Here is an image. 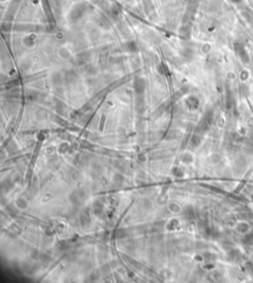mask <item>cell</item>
<instances>
[{"label":"cell","mask_w":253,"mask_h":283,"mask_svg":"<svg viewBox=\"0 0 253 283\" xmlns=\"http://www.w3.org/2000/svg\"><path fill=\"white\" fill-rule=\"evenodd\" d=\"M85 197H86L85 192L82 189H79L77 191H74V192L71 193L69 198H70V201L72 202L74 205L78 206L81 204L82 201L85 199Z\"/></svg>","instance_id":"1"},{"label":"cell","mask_w":253,"mask_h":283,"mask_svg":"<svg viewBox=\"0 0 253 283\" xmlns=\"http://www.w3.org/2000/svg\"><path fill=\"white\" fill-rule=\"evenodd\" d=\"M79 221H80V224H81L84 228H85V227H88V226L91 224V218H90V215L87 210H84V211L80 214V216H79Z\"/></svg>","instance_id":"2"},{"label":"cell","mask_w":253,"mask_h":283,"mask_svg":"<svg viewBox=\"0 0 253 283\" xmlns=\"http://www.w3.org/2000/svg\"><path fill=\"white\" fill-rule=\"evenodd\" d=\"M94 207V214L96 216H100L103 212V208H104V205L101 201H95L93 204Z\"/></svg>","instance_id":"3"},{"label":"cell","mask_w":253,"mask_h":283,"mask_svg":"<svg viewBox=\"0 0 253 283\" xmlns=\"http://www.w3.org/2000/svg\"><path fill=\"white\" fill-rule=\"evenodd\" d=\"M144 81L143 79H138L135 82V90L136 93H143V91L144 90Z\"/></svg>","instance_id":"4"},{"label":"cell","mask_w":253,"mask_h":283,"mask_svg":"<svg viewBox=\"0 0 253 283\" xmlns=\"http://www.w3.org/2000/svg\"><path fill=\"white\" fill-rule=\"evenodd\" d=\"M128 231L126 229H119L117 232H116V237L119 239V240H123V239H126L128 237Z\"/></svg>","instance_id":"5"},{"label":"cell","mask_w":253,"mask_h":283,"mask_svg":"<svg viewBox=\"0 0 253 283\" xmlns=\"http://www.w3.org/2000/svg\"><path fill=\"white\" fill-rule=\"evenodd\" d=\"M16 206L20 209H25V208H27L28 203L24 198H18L16 200Z\"/></svg>","instance_id":"6"},{"label":"cell","mask_w":253,"mask_h":283,"mask_svg":"<svg viewBox=\"0 0 253 283\" xmlns=\"http://www.w3.org/2000/svg\"><path fill=\"white\" fill-rule=\"evenodd\" d=\"M184 214H185V217L190 218V219L194 218V215H195V213H194V209H193L192 207H187V208H185V210H184Z\"/></svg>","instance_id":"7"},{"label":"cell","mask_w":253,"mask_h":283,"mask_svg":"<svg viewBox=\"0 0 253 283\" xmlns=\"http://www.w3.org/2000/svg\"><path fill=\"white\" fill-rule=\"evenodd\" d=\"M200 143H201V137H199V136H197V135L193 136L192 139H191V144H192L194 147H196V146H198Z\"/></svg>","instance_id":"8"},{"label":"cell","mask_w":253,"mask_h":283,"mask_svg":"<svg viewBox=\"0 0 253 283\" xmlns=\"http://www.w3.org/2000/svg\"><path fill=\"white\" fill-rule=\"evenodd\" d=\"M168 208H169V210H170L171 212H174V213H176V212H179L180 210H181V208L179 207V205H177L176 203H171L170 205L168 206Z\"/></svg>","instance_id":"9"},{"label":"cell","mask_w":253,"mask_h":283,"mask_svg":"<svg viewBox=\"0 0 253 283\" xmlns=\"http://www.w3.org/2000/svg\"><path fill=\"white\" fill-rule=\"evenodd\" d=\"M123 181H124V177L122 176V175H120V174H116L114 176V182H115V184H122L123 183Z\"/></svg>","instance_id":"10"},{"label":"cell","mask_w":253,"mask_h":283,"mask_svg":"<svg viewBox=\"0 0 253 283\" xmlns=\"http://www.w3.org/2000/svg\"><path fill=\"white\" fill-rule=\"evenodd\" d=\"M182 160H183L185 163H189V162H191L193 160V157L190 153H185L183 156V157H182Z\"/></svg>","instance_id":"11"},{"label":"cell","mask_w":253,"mask_h":283,"mask_svg":"<svg viewBox=\"0 0 253 283\" xmlns=\"http://www.w3.org/2000/svg\"><path fill=\"white\" fill-rule=\"evenodd\" d=\"M177 136H178V134H177V132H176V131H170L167 134V136H166V139H167V140L176 139V138H177Z\"/></svg>","instance_id":"12"},{"label":"cell","mask_w":253,"mask_h":283,"mask_svg":"<svg viewBox=\"0 0 253 283\" xmlns=\"http://www.w3.org/2000/svg\"><path fill=\"white\" fill-rule=\"evenodd\" d=\"M68 148H69V146H68V144H66V143H64V144H61L60 145V147H59V148H58V151L60 152H65L68 151Z\"/></svg>","instance_id":"13"},{"label":"cell","mask_w":253,"mask_h":283,"mask_svg":"<svg viewBox=\"0 0 253 283\" xmlns=\"http://www.w3.org/2000/svg\"><path fill=\"white\" fill-rule=\"evenodd\" d=\"M53 81H54V83H57V84L60 83V81H61L60 74H58V73L54 74V75H53Z\"/></svg>","instance_id":"14"},{"label":"cell","mask_w":253,"mask_h":283,"mask_svg":"<svg viewBox=\"0 0 253 283\" xmlns=\"http://www.w3.org/2000/svg\"><path fill=\"white\" fill-rule=\"evenodd\" d=\"M143 207H144V209H147V208H148V207L150 206V203H149V202L147 201V200H145V201H143Z\"/></svg>","instance_id":"15"},{"label":"cell","mask_w":253,"mask_h":283,"mask_svg":"<svg viewBox=\"0 0 253 283\" xmlns=\"http://www.w3.org/2000/svg\"><path fill=\"white\" fill-rule=\"evenodd\" d=\"M175 175H176V176H178V177L183 176V171H182V170H180L179 168H178V170H177V172L175 173Z\"/></svg>","instance_id":"16"},{"label":"cell","mask_w":253,"mask_h":283,"mask_svg":"<svg viewBox=\"0 0 253 283\" xmlns=\"http://www.w3.org/2000/svg\"><path fill=\"white\" fill-rule=\"evenodd\" d=\"M45 234L48 235V236H53V232L52 230H50V229H47V230H45Z\"/></svg>","instance_id":"17"},{"label":"cell","mask_w":253,"mask_h":283,"mask_svg":"<svg viewBox=\"0 0 253 283\" xmlns=\"http://www.w3.org/2000/svg\"><path fill=\"white\" fill-rule=\"evenodd\" d=\"M139 160H140V161H144V160H145V156H143V155H139Z\"/></svg>","instance_id":"18"},{"label":"cell","mask_w":253,"mask_h":283,"mask_svg":"<svg viewBox=\"0 0 253 283\" xmlns=\"http://www.w3.org/2000/svg\"><path fill=\"white\" fill-rule=\"evenodd\" d=\"M53 148H48V150H47V152H48V153H53Z\"/></svg>","instance_id":"19"},{"label":"cell","mask_w":253,"mask_h":283,"mask_svg":"<svg viewBox=\"0 0 253 283\" xmlns=\"http://www.w3.org/2000/svg\"><path fill=\"white\" fill-rule=\"evenodd\" d=\"M233 1H234V2H239L240 0H233Z\"/></svg>","instance_id":"20"}]
</instances>
